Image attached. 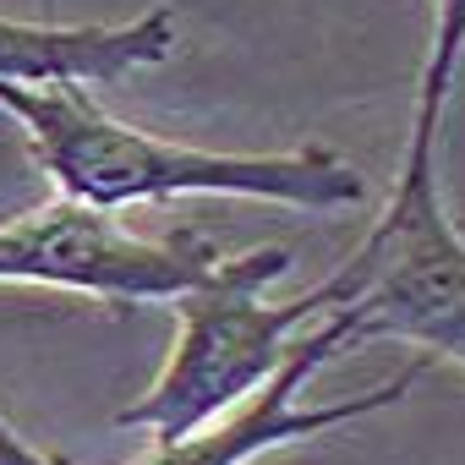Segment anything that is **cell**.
<instances>
[{"label":"cell","mask_w":465,"mask_h":465,"mask_svg":"<svg viewBox=\"0 0 465 465\" xmlns=\"http://www.w3.org/2000/svg\"><path fill=\"white\" fill-rule=\"evenodd\" d=\"M0 110L17 115L34 159L61 186V197L88 203L99 213L159 197H252L285 208H351L367 197L356 164L329 148L296 153H219L153 137L143 126L115 121L88 88H17L0 83Z\"/></svg>","instance_id":"6da1fadb"},{"label":"cell","mask_w":465,"mask_h":465,"mask_svg":"<svg viewBox=\"0 0 465 465\" xmlns=\"http://www.w3.org/2000/svg\"><path fill=\"white\" fill-rule=\"evenodd\" d=\"M285 269H291L285 247H252L242 258H219L203 285L175 296L181 334L170 345V361L148 383V394L115 416V427L153 432V449H164L203 432L224 411L247 405L291 361L296 351L291 334L307 318H323L318 291L296 302L263 296Z\"/></svg>","instance_id":"7a4b0ae2"},{"label":"cell","mask_w":465,"mask_h":465,"mask_svg":"<svg viewBox=\"0 0 465 465\" xmlns=\"http://www.w3.org/2000/svg\"><path fill=\"white\" fill-rule=\"evenodd\" d=\"M329 312H351L361 340L394 334L465 367V236L438 192V126L411 115L405 164L367 242L312 285Z\"/></svg>","instance_id":"3957f363"},{"label":"cell","mask_w":465,"mask_h":465,"mask_svg":"<svg viewBox=\"0 0 465 465\" xmlns=\"http://www.w3.org/2000/svg\"><path fill=\"white\" fill-rule=\"evenodd\" d=\"M219 252L203 230L143 242L110 213L55 197L12 224H0V285H55L99 296L110 307L175 302L213 274Z\"/></svg>","instance_id":"277c9868"},{"label":"cell","mask_w":465,"mask_h":465,"mask_svg":"<svg viewBox=\"0 0 465 465\" xmlns=\"http://www.w3.org/2000/svg\"><path fill=\"white\" fill-rule=\"evenodd\" d=\"M345 345H361V329H356L351 312H329V318L291 351V361H285L247 405H236L230 416L208 421L203 432H192V438H181V443L153 449L143 465H247V460H258V454H269V449H280V443L323 438V432H334V427H345V421H361V416H372V411H389V405H400L405 389L421 378V361H411L405 372H394L389 383H378V389H367V394H351V400H334V405H296V394L318 378V367H329Z\"/></svg>","instance_id":"5b68a950"},{"label":"cell","mask_w":465,"mask_h":465,"mask_svg":"<svg viewBox=\"0 0 465 465\" xmlns=\"http://www.w3.org/2000/svg\"><path fill=\"white\" fill-rule=\"evenodd\" d=\"M175 55V12L148 6L132 23H17L0 17V83L55 88V83H121L137 66Z\"/></svg>","instance_id":"8992f818"},{"label":"cell","mask_w":465,"mask_h":465,"mask_svg":"<svg viewBox=\"0 0 465 465\" xmlns=\"http://www.w3.org/2000/svg\"><path fill=\"white\" fill-rule=\"evenodd\" d=\"M460 55H465V0H438V23H432V55L421 66V83H416V121H443V99H449V83L460 72Z\"/></svg>","instance_id":"52a82bcc"},{"label":"cell","mask_w":465,"mask_h":465,"mask_svg":"<svg viewBox=\"0 0 465 465\" xmlns=\"http://www.w3.org/2000/svg\"><path fill=\"white\" fill-rule=\"evenodd\" d=\"M0 465H66V460H55V454H39L28 438H17V427L0 416Z\"/></svg>","instance_id":"ba28073f"}]
</instances>
